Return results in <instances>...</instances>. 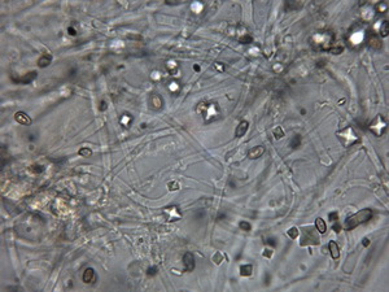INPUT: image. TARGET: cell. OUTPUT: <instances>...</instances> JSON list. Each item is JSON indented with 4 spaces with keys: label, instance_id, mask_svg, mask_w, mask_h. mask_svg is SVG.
Masks as SVG:
<instances>
[{
    "label": "cell",
    "instance_id": "cell-1",
    "mask_svg": "<svg viewBox=\"0 0 389 292\" xmlns=\"http://www.w3.org/2000/svg\"><path fill=\"white\" fill-rule=\"evenodd\" d=\"M371 217H372V210L371 209H368V208L362 209L361 212L353 214V216H350V217L346 218V221H345V229L346 230H353L354 227H357L358 225L365 223V222L370 221V219H371Z\"/></svg>",
    "mask_w": 389,
    "mask_h": 292
},
{
    "label": "cell",
    "instance_id": "cell-2",
    "mask_svg": "<svg viewBox=\"0 0 389 292\" xmlns=\"http://www.w3.org/2000/svg\"><path fill=\"white\" fill-rule=\"evenodd\" d=\"M183 264H184V269L186 271L191 273L195 269V256L191 252H187L184 256H183Z\"/></svg>",
    "mask_w": 389,
    "mask_h": 292
},
{
    "label": "cell",
    "instance_id": "cell-3",
    "mask_svg": "<svg viewBox=\"0 0 389 292\" xmlns=\"http://www.w3.org/2000/svg\"><path fill=\"white\" fill-rule=\"evenodd\" d=\"M37 78V71H30V73H27L26 76H24V77H19V78H12L15 82H17V83H24V85H29L30 82H33V80Z\"/></svg>",
    "mask_w": 389,
    "mask_h": 292
},
{
    "label": "cell",
    "instance_id": "cell-4",
    "mask_svg": "<svg viewBox=\"0 0 389 292\" xmlns=\"http://www.w3.org/2000/svg\"><path fill=\"white\" fill-rule=\"evenodd\" d=\"M263 153H265V147L257 146V147H253V148H251L248 151V157L252 158V160H254V158L261 157Z\"/></svg>",
    "mask_w": 389,
    "mask_h": 292
},
{
    "label": "cell",
    "instance_id": "cell-5",
    "mask_svg": "<svg viewBox=\"0 0 389 292\" xmlns=\"http://www.w3.org/2000/svg\"><path fill=\"white\" fill-rule=\"evenodd\" d=\"M248 126H249V123L246 121H241L240 123L236 126V130H235V136H236V138H241V136L245 135L246 130H248Z\"/></svg>",
    "mask_w": 389,
    "mask_h": 292
},
{
    "label": "cell",
    "instance_id": "cell-6",
    "mask_svg": "<svg viewBox=\"0 0 389 292\" xmlns=\"http://www.w3.org/2000/svg\"><path fill=\"white\" fill-rule=\"evenodd\" d=\"M15 118H16V121L21 125H30L31 123V118H30L25 112H17L15 114Z\"/></svg>",
    "mask_w": 389,
    "mask_h": 292
},
{
    "label": "cell",
    "instance_id": "cell-7",
    "mask_svg": "<svg viewBox=\"0 0 389 292\" xmlns=\"http://www.w3.org/2000/svg\"><path fill=\"white\" fill-rule=\"evenodd\" d=\"M328 248H329V253H331V256H332V258L333 260H337V258L340 257V248H338L337 243L333 241V240H331L328 243Z\"/></svg>",
    "mask_w": 389,
    "mask_h": 292
},
{
    "label": "cell",
    "instance_id": "cell-8",
    "mask_svg": "<svg viewBox=\"0 0 389 292\" xmlns=\"http://www.w3.org/2000/svg\"><path fill=\"white\" fill-rule=\"evenodd\" d=\"M82 279L84 283H92L95 280V271H93V269H91V268L86 269L84 273H83Z\"/></svg>",
    "mask_w": 389,
    "mask_h": 292
},
{
    "label": "cell",
    "instance_id": "cell-9",
    "mask_svg": "<svg viewBox=\"0 0 389 292\" xmlns=\"http://www.w3.org/2000/svg\"><path fill=\"white\" fill-rule=\"evenodd\" d=\"M315 229L318 230L320 234H324V232H326V230H327L326 222H324V219H322L320 217L315 219Z\"/></svg>",
    "mask_w": 389,
    "mask_h": 292
},
{
    "label": "cell",
    "instance_id": "cell-10",
    "mask_svg": "<svg viewBox=\"0 0 389 292\" xmlns=\"http://www.w3.org/2000/svg\"><path fill=\"white\" fill-rule=\"evenodd\" d=\"M51 61H52V57L49 56V55H43V56L38 60V65L40 66V68H46V66H48L49 64H51Z\"/></svg>",
    "mask_w": 389,
    "mask_h": 292
},
{
    "label": "cell",
    "instance_id": "cell-11",
    "mask_svg": "<svg viewBox=\"0 0 389 292\" xmlns=\"http://www.w3.org/2000/svg\"><path fill=\"white\" fill-rule=\"evenodd\" d=\"M252 271H253V266L251 265V264L240 266V275L241 277H249V275L252 274Z\"/></svg>",
    "mask_w": 389,
    "mask_h": 292
},
{
    "label": "cell",
    "instance_id": "cell-12",
    "mask_svg": "<svg viewBox=\"0 0 389 292\" xmlns=\"http://www.w3.org/2000/svg\"><path fill=\"white\" fill-rule=\"evenodd\" d=\"M370 46L375 49L381 48V42H380L379 37H376V35H371V38H370Z\"/></svg>",
    "mask_w": 389,
    "mask_h": 292
},
{
    "label": "cell",
    "instance_id": "cell-13",
    "mask_svg": "<svg viewBox=\"0 0 389 292\" xmlns=\"http://www.w3.org/2000/svg\"><path fill=\"white\" fill-rule=\"evenodd\" d=\"M388 34H389V24L388 21H384L381 24V26H380V35L381 37H388Z\"/></svg>",
    "mask_w": 389,
    "mask_h": 292
},
{
    "label": "cell",
    "instance_id": "cell-14",
    "mask_svg": "<svg viewBox=\"0 0 389 292\" xmlns=\"http://www.w3.org/2000/svg\"><path fill=\"white\" fill-rule=\"evenodd\" d=\"M300 144H301V136L300 135H294L293 138H292V140H291V148H293V149H296L297 147H300Z\"/></svg>",
    "mask_w": 389,
    "mask_h": 292
},
{
    "label": "cell",
    "instance_id": "cell-15",
    "mask_svg": "<svg viewBox=\"0 0 389 292\" xmlns=\"http://www.w3.org/2000/svg\"><path fill=\"white\" fill-rule=\"evenodd\" d=\"M288 236H289V238L291 239H297V238H298V229H297V227H292V229H289V230H288Z\"/></svg>",
    "mask_w": 389,
    "mask_h": 292
},
{
    "label": "cell",
    "instance_id": "cell-16",
    "mask_svg": "<svg viewBox=\"0 0 389 292\" xmlns=\"http://www.w3.org/2000/svg\"><path fill=\"white\" fill-rule=\"evenodd\" d=\"M78 153H79V156H82V157H90L91 155H92V151H91L90 148H80L79 151H78Z\"/></svg>",
    "mask_w": 389,
    "mask_h": 292
},
{
    "label": "cell",
    "instance_id": "cell-17",
    "mask_svg": "<svg viewBox=\"0 0 389 292\" xmlns=\"http://www.w3.org/2000/svg\"><path fill=\"white\" fill-rule=\"evenodd\" d=\"M239 227H240L243 231H251V230H252L251 223H249V222H246V221H241L240 223H239Z\"/></svg>",
    "mask_w": 389,
    "mask_h": 292
},
{
    "label": "cell",
    "instance_id": "cell-18",
    "mask_svg": "<svg viewBox=\"0 0 389 292\" xmlns=\"http://www.w3.org/2000/svg\"><path fill=\"white\" fill-rule=\"evenodd\" d=\"M239 42H240V43H243V44H249V43H252V42H253V38L251 37V35H244V37L239 38Z\"/></svg>",
    "mask_w": 389,
    "mask_h": 292
},
{
    "label": "cell",
    "instance_id": "cell-19",
    "mask_svg": "<svg viewBox=\"0 0 389 292\" xmlns=\"http://www.w3.org/2000/svg\"><path fill=\"white\" fill-rule=\"evenodd\" d=\"M274 136H275V139H280L284 136V131H283L282 127H276L274 130Z\"/></svg>",
    "mask_w": 389,
    "mask_h": 292
},
{
    "label": "cell",
    "instance_id": "cell-20",
    "mask_svg": "<svg viewBox=\"0 0 389 292\" xmlns=\"http://www.w3.org/2000/svg\"><path fill=\"white\" fill-rule=\"evenodd\" d=\"M30 170H31L33 173H35V174H39V173H42V171L44 170V168L42 165H33Z\"/></svg>",
    "mask_w": 389,
    "mask_h": 292
},
{
    "label": "cell",
    "instance_id": "cell-21",
    "mask_svg": "<svg viewBox=\"0 0 389 292\" xmlns=\"http://www.w3.org/2000/svg\"><path fill=\"white\" fill-rule=\"evenodd\" d=\"M157 274V266H153V268H148V270H147V275L148 277H152V275H156Z\"/></svg>",
    "mask_w": 389,
    "mask_h": 292
},
{
    "label": "cell",
    "instance_id": "cell-22",
    "mask_svg": "<svg viewBox=\"0 0 389 292\" xmlns=\"http://www.w3.org/2000/svg\"><path fill=\"white\" fill-rule=\"evenodd\" d=\"M266 244H269V246H271V247H276L278 243L274 238H269V239H266Z\"/></svg>",
    "mask_w": 389,
    "mask_h": 292
},
{
    "label": "cell",
    "instance_id": "cell-23",
    "mask_svg": "<svg viewBox=\"0 0 389 292\" xmlns=\"http://www.w3.org/2000/svg\"><path fill=\"white\" fill-rule=\"evenodd\" d=\"M213 260H214V262H215V264H221V262H222V260H223V257H222V256L219 255V253H217V255H214Z\"/></svg>",
    "mask_w": 389,
    "mask_h": 292
},
{
    "label": "cell",
    "instance_id": "cell-24",
    "mask_svg": "<svg viewBox=\"0 0 389 292\" xmlns=\"http://www.w3.org/2000/svg\"><path fill=\"white\" fill-rule=\"evenodd\" d=\"M329 52H331V53L338 55V53H341V52H343V48H341V47H337V48H331Z\"/></svg>",
    "mask_w": 389,
    "mask_h": 292
},
{
    "label": "cell",
    "instance_id": "cell-25",
    "mask_svg": "<svg viewBox=\"0 0 389 292\" xmlns=\"http://www.w3.org/2000/svg\"><path fill=\"white\" fill-rule=\"evenodd\" d=\"M328 218H329V221H337V213H336V212L329 213L328 214Z\"/></svg>",
    "mask_w": 389,
    "mask_h": 292
},
{
    "label": "cell",
    "instance_id": "cell-26",
    "mask_svg": "<svg viewBox=\"0 0 389 292\" xmlns=\"http://www.w3.org/2000/svg\"><path fill=\"white\" fill-rule=\"evenodd\" d=\"M169 187H170V191H174V190H178V188H179V186H178L177 183H170V184H169Z\"/></svg>",
    "mask_w": 389,
    "mask_h": 292
},
{
    "label": "cell",
    "instance_id": "cell-27",
    "mask_svg": "<svg viewBox=\"0 0 389 292\" xmlns=\"http://www.w3.org/2000/svg\"><path fill=\"white\" fill-rule=\"evenodd\" d=\"M68 33L71 35V37H75V35H77V31L73 29V27H69V29H68Z\"/></svg>",
    "mask_w": 389,
    "mask_h": 292
},
{
    "label": "cell",
    "instance_id": "cell-28",
    "mask_svg": "<svg viewBox=\"0 0 389 292\" xmlns=\"http://www.w3.org/2000/svg\"><path fill=\"white\" fill-rule=\"evenodd\" d=\"M107 108H108V105H107V103H105V101L100 103V110H105Z\"/></svg>",
    "mask_w": 389,
    "mask_h": 292
},
{
    "label": "cell",
    "instance_id": "cell-29",
    "mask_svg": "<svg viewBox=\"0 0 389 292\" xmlns=\"http://www.w3.org/2000/svg\"><path fill=\"white\" fill-rule=\"evenodd\" d=\"M333 230H335L336 232H340L341 231V226L338 223H336V225H333Z\"/></svg>",
    "mask_w": 389,
    "mask_h": 292
},
{
    "label": "cell",
    "instance_id": "cell-30",
    "mask_svg": "<svg viewBox=\"0 0 389 292\" xmlns=\"http://www.w3.org/2000/svg\"><path fill=\"white\" fill-rule=\"evenodd\" d=\"M267 251H269V252H263V256H265V257H271L272 252L270 251V249H267Z\"/></svg>",
    "mask_w": 389,
    "mask_h": 292
},
{
    "label": "cell",
    "instance_id": "cell-31",
    "mask_svg": "<svg viewBox=\"0 0 389 292\" xmlns=\"http://www.w3.org/2000/svg\"><path fill=\"white\" fill-rule=\"evenodd\" d=\"M362 244H363V246H365V247H367L368 244H370V240H368L367 238H365V239H363V241H362Z\"/></svg>",
    "mask_w": 389,
    "mask_h": 292
},
{
    "label": "cell",
    "instance_id": "cell-32",
    "mask_svg": "<svg viewBox=\"0 0 389 292\" xmlns=\"http://www.w3.org/2000/svg\"><path fill=\"white\" fill-rule=\"evenodd\" d=\"M193 69H195L196 71H199V70H200V66H199V65H196V66H193Z\"/></svg>",
    "mask_w": 389,
    "mask_h": 292
}]
</instances>
